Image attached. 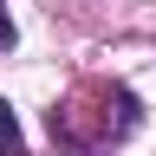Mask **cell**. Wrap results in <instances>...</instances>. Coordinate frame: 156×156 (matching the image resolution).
I'll return each mask as SVG.
<instances>
[{"instance_id": "1", "label": "cell", "mask_w": 156, "mask_h": 156, "mask_svg": "<svg viewBox=\"0 0 156 156\" xmlns=\"http://www.w3.org/2000/svg\"><path fill=\"white\" fill-rule=\"evenodd\" d=\"M0 156H26V136H20V124H13L7 104H0Z\"/></svg>"}, {"instance_id": "2", "label": "cell", "mask_w": 156, "mask_h": 156, "mask_svg": "<svg viewBox=\"0 0 156 156\" xmlns=\"http://www.w3.org/2000/svg\"><path fill=\"white\" fill-rule=\"evenodd\" d=\"M13 46V20H7V7H0V52Z\"/></svg>"}]
</instances>
